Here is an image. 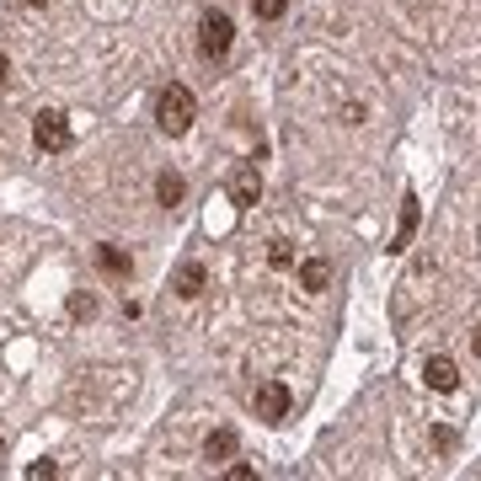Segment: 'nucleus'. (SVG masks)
Instances as JSON below:
<instances>
[{
	"instance_id": "6e6552de",
	"label": "nucleus",
	"mask_w": 481,
	"mask_h": 481,
	"mask_svg": "<svg viewBox=\"0 0 481 481\" xmlns=\"http://www.w3.org/2000/svg\"><path fill=\"white\" fill-rule=\"evenodd\" d=\"M96 268H102L107 278H129V273H134V257H129L123 246H112V241H102V246H96Z\"/></svg>"
},
{
	"instance_id": "f257e3e1",
	"label": "nucleus",
	"mask_w": 481,
	"mask_h": 481,
	"mask_svg": "<svg viewBox=\"0 0 481 481\" xmlns=\"http://www.w3.org/2000/svg\"><path fill=\"white\" fill-rule=\"evenodd\" d=\"M193 118H198L193 91H187V86H161V96H155V129L171 134V139H182V134L193 129Z\"/></svg>"
},
{
	"instance_id": "423d86ee",
	"label": "nucleus",
	"mask_w": 481,
	"mask_h": 481,
	"mask_svg": "<svg viewBox=\"0 0 481 481\" xmlns=\"http://www.w3.org/2000/svg\"><path fill=\"white\" fill-rule=\"evenodd\" d=\"M423 380H428V391L450 396V391H460V364H455L450 353H434V359L423 364Z\"/></svg>"
},
{
	"instance_id": "9b49d317",
	"label": "nucleus",
	"mask_w": 481,
	"mask_h": 481,
	"mask_svg": "<svg viewBox=\"0 0 481 481\" xmlns=\"http://www.w3.org/2000/svg\"><path fill=\"white\" fill-rule=\"evenodd\" d=\"M412 230H418V193H407V198H402V225H396V241H391V252H407Z\"/></svg>"
},
{
	"instance_id": "1a4fd4ad",
	"label": "nucleus",
	"mask_w": 481,
	"mask_h": 481,
	"mask_svg": "<svg viewBox=\"0 0 481 481\" xmlns=\"http://www.w3.org/2000/svg\"><path fill=\"white\" fill-rule=\"evenodd\" d=\"M182 198H187L182 171H155V203H161V209H177Z\"/></svg>"
},
{
	"instance_id": "6ab92c4d",
	"label": "nucleus",
	"mask_w": 481,
	"mask_h": 481,
	"mask_svg": "<svg viewBox=\"0 0 481 481\" xmlns=\"http://www.w3.org/2000/svg\"><path fill=\"white\" fill-rule=\"evenodd\" d=\"M21 5H48V0H21Z\"/></svg>"
},
{
	"instance_id": "a211bd4d",
	"label": "nucleus",
	"mask_w": 481,
	"mask_h": 481,
	"mask_svg": "<svg viewBox=\"0 0 481 481\" xmlns=\"http://www.w3.org/2000/svg\"><path fill=\"white\" fill-rule=\"evenodd\" d=\"M471 348H477V359H481V327H477V332H471Z\"/></svg>"
},
{
	"instance_id": "39448f33",
	"label": "nucleus",
	"mask_w": 481,
	"mask_h": 481,
	"mask_svg": "<svg viewBox=\"0 0 481 481\" xmlns=\"http://www.w3.org/2000/svg\"><path fill=\"white\" fill-rule=\"evenodd\" d=\"M225 198H230L236 209H252V203L262 198V177H257V166H236L230 182H225Z\"/></svg>"
},
{
	"instance_id": "4468645a",
	"label": "nucleus",
	"mask_w": 481,
	"mask_h": 481,
	"mask_svg": "<svg viewBox=\"0 0 481 481\" xmlns=\"http://www.w3.org/2000/svg\"><path fill=\"white\" fill-rule=\"evenodd\" d=\"M268 262H273V268H294V246H289V241H273V246H268Z\"/></svg>"
},
{
	"instance_id": "ddd939ff",
	"label": "nucleus",
	"mask_w": 481,
	"mask_h": 481,
	"mask_svg": "<svg viewBox=\"0 0 481 481\" xmlns=\"http://www.w3.org/2000/svg\"><path fill=\"white\" fill-rule=\"evenodd\" d=\"M284 11H289V0H252V16L257 21H278Z\"/></svg>"
},
{
	"instance_id": "dca6fc26",
	"label": "nucleus",
	"mask_w": 481,
	"mask_h": 481,
	"mask_svg": "<svg viewBox=\"0 0 481 481\" xmlns=\"http://www.w3.org/2000/svg\"><path fill=\"white\" fill-rule=\"evenodd\" d=\"M27 477H32V481H43V477H59V466H54V460H37V466H27Z\"/></svg>"
},
{
	"instance_id": "f3484780",
	"label": "nucleus",
	"mask_w": 481,
	"mask_h": 481,
	"mask_svg": "<svg viewBox=\"0 0 481 481\" xmlns=\"http://www.w3.org/2000/svg\"><path fill=\"white\" fill-rule=\"evenodd\" d=\"M5 80H11V59L0 54V86H5Z\"/></svg>"
},
{
	"instance_id": "7ed1b4c3",
	"label": "nucleus",
	"mask_w": 481,
	"mask_h": 481,
	"mask_svg": "<svg viewBox=\"0 0 481 481\" xmlns=\"http://www.w3.org/2000/svg\"><path fill=\"white\" fill-rule=\"evenodd\" d=\"M230 43H236V21L225 11H203V21H198V54L203 59H225Z\"/></svg>"
},
{
	"instance_id": "f8f14e48",
	"label": "nucleus",
	"mask_w": 481,
	"mask_h": 481,
	"mask_svg": "<svg viewBox=\"0 0 481 481\" xmlns=\"http://www.w3.org/2000/svg\"><path fill=\"white\" fill-rule=\"evenodd\" d=\"M236 444H241V439H236V428H220V434H209V439H203V460H214V466H220V460H230V455H236Z\"/></svg>"
},
{
	"instance_id": "20e7f679",
	"label": "nucleus",
	"mask_w": 481,
	"mask_h": 481,
	"mask_svg": "<svg viewBox=\"0 0 481 481\" xmlns=\"http://www.w3.org/2000/svg\"><path fill=\"white\" fill-rule=\"evenodd\" d=\"M289 407H294V391H289L284 380L257 386V418H262V423H284V418H289Z\"/></svg>"
},
{
	"instance_id": "0eeeda50",
	"label": "nucleus",
	"mask_w": 481,
	"mask_h": 481,
	"mask_svg": "<svg viewBox=\"0 0 481 481\" xmlns=\"http://www.w3.org/2000/svg\"><path fill=\"white\" fill-rule=\"evenodd\" d=\"M171 289H177L182 300H198V294L209 289V268H203V262H182V268L171 273Z\"/></svg>"
},
{
	"instance_id": "9d476101",
	"label": "nucleus",
	"mask_w": 481,
	"mask_h": 481,
	"mask_svg": "<svg viewBox=\"0 0 481 481\" xmlns=\"http://www.w3.org/2000/svg\"><path fill=\"white\" fill-rule=\"evenodd\" d=\"M327 284H332V262H327V257H305V262H300V289L321 294Z\"/></svg>"
},
{
	"instance_id": "2eb2a0df",
	"label": "nucleus",
	"mask_w": 481,
	"mask_h": 481,
	"mask_svg": "<svg viewBox=\"0 0 481 481\" xmlns=\"http://www.w3.org/2000/svg\"><path fill=\"white\" fill-rule=\"evenodd\" d=\"M70 316H96V294H70Z\"/></svg>"
},
{
	"instance_id": "f03ea898",
	"label": "nucleus",
	"mask_w": 481,
	"mask_h": 481,
	"mask_svg": "<svg viewBox=\"0 0 481 481\" xmlns=\"http://www.w3.org/2000/svg\"><path fill=\"white\" fill-rule=\"evenodd\" d=\"M70 139H75V134H70V118H64L59 107H43V112L32 118V145H37L43 155H64Z\"/></svg>"
}]
</instances>
